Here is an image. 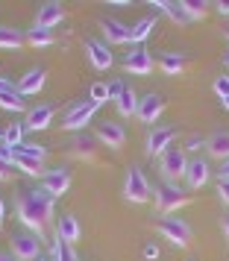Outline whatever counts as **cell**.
Wrapping results in <instances>:
<instances>
[{
  "label": "cell",
  "instance_id": "cell-32",
  "mask_svg": "<svg viewBox=\"0 0 229 261\" xmlns=\"http://www.w3.org/2000/svg\"><path fill=\"white\" fill-rule=\"evenodd\" d=\"M15 153L30 155V159H41V162H44V155H47V150H44L41 144H30V141H24L21 147H15Z\"/></svg>",
  "mask_w": 229,
  "mask_h": 261
},
{
  "label": "cell",
  "instance_id": "cell-45",
  "mask_svg": "<svg viewBox=\"0 0 229 261\" xmlns=\"http://www.w3.org/2000/svg\"><path fill=\"white\" fill-rule=\"evenodd\" d=\"M220 179H229V159L223 162V167H220Z\"/></svg>",
  "mask_w": 229,
  "mask_h": 261
},
{
  "label": "cell",
  "instance_id": "cell-12",
  "mask_svg": "<svg viewBox=\"0 0 229 261\" xmlns=\"http://www.w3.org/2000/svg\"><path fill=\"white\" fill-rule=\"evenodd\" d=\"M62 18H65L62 3H59V0H47V3H41V6H38L36 27H41V30H53L56 24H62Z\"/></svg>",
  "mask_w": 229,
  "mask_h": 261
},
{
  "label": "cell",
  "instance_id": "cell-7",
  "mask_svg": "<svg viewBox=\"0 0 229 261\" xmlns=\"http://www.w3.org/2000/svg\"><path fill=\"white\" fill-rule=\"evenodd\" d=\"M12 255L21 261H36L41 255V241L33 232H18L12 235Z\"/></svg>",
  "mask_w": 229,
  "mask_h": 261
},
{
  "label": "cell",
  "instance_id": "cell-17",
  "mask_svg": "<svg viewBox=\"0 0 229 261\" xmlns=\"http://www.w3.org/2000/svg\"><path fill=\"white\" fill-rule=\"evenodd\" d=\"M44 76H47V73L41 71V68H33V71H27L24 76H21V83H18V91H21V97L38 94V91L44 88Z\"/></svg>",
  "mask_w": 229,
  "mask_h": 261
},
{
  "label": "cell",
  "instance_id": "cell-50",
  "mask_svg": "<svg viewBox=\"0 0 229 261\" xmlns=\"http://www.w3.org/2000/svg\"><path fill=\"white\" fill-rule=\"evenodd\" d=\"M36 261H50V258H47V255H38V258H36Z\"/></svg>",
  "mask_w": 229,
  "mask_h": 261
},
{
  "label": "cell",
  "instance_id": "cell-18",
  "mask_svg": "<svg viewBox=\"0 0 229 261\" xmlns=\"http://www.w3.org/2000/svg\"><path fill=\"white\" fill-rule=\"evenodd\" d=\"M150 6H156L159 12H165L173 24H191L194 21L191 15L185 12V6H182V3H173V0H153Z\"/></svg>",
  "mask_w": 229,
  "mask_h": 261
},
{
  "label": "cell",
  "instance_id": "cell-2",
  "mask_svg": "<svg viewBox=\"0 0 229 261\" xmlns=\"http://www.w3.org/2000/svg\"><path fill=\"white\" fill-rule=\"evenodd\" d=\"M188 202V194L176 185V182H162V185H156V205H159V212L162 214H170V212H176V208H182Z\"/></svg>",
  "mask_w": 229,
  "mask_h": 261
},
{
  "label": "cell",
  "instance_id": "cell-51",
  "mask_svg": "<svg viewBox=\"0 0 229 261\" xmlns=\"http://www.w3.org/2000/svg\"><path fill=\"white\" fill-rule=\"evenodd\" d=\"M0 141H3V129H0Z\"/></svg>",
  "mask_w": 229,
  "mask_h": 261
},
{
  "label": "cell",
  "instance_id": "cell-52",
  "mask_svg": "<svg viewBox=\"0 0 229 261\" xmlns=\"http://www.w3.org/2000/svg\"><path fill=\"white\" fill-rule=\"evenodd\" d=\"M226 38H229V30H226Z\"/></svg>",
  "mask_w": 229,
  "mask_h": 261
},
{
  "label": "cell",
  "instance_id": "cell-1",
  "mask_svg": "<svg viewBox=\"0 0 229 261\" xmlns=\"http://www.w3.org/2000/svg\"><path fill=\"white\" fill-rule=\"evenodd\" d=\"M53 202H56V197L47 194L44 188L27 191L24 197L18 200V220H21L33 235L41 238L44 226H47L50 217H53Z\"/></svg>",
  "mask_w": 229,
  "mask_h": 261
},
{
  "label": "cell",
  "instance_id": "cell-34",
  "mask_svg": "<svg viewBox=\"0 0 229 261\" xmlns=\"http://www.w3.org/2000/svg\"><path fill=\"white\" fill-rule=\"evenodd\" d=\"M182 6H185V12L197 21V18H203L206 15V6H209V3H203V0H182Z\"/></svg>",
  "mask_w": 229,
  "mask_h": 261
},
{
  "label": "cell",
  "instance_id": "cell-10",
  "mask_svg": "<svg viewBox=\"0 0 229 261\" xmlns=\"http://www.w3.org/2000/svg\"><path fill=\"white\" fill-rule=\"evenodd\" d=\"M173 138H176V129H173V126H156V129L147 135V153L150 155H165L170 150Z\"/></svg>",
  "mask_w": 229,
  "mask_h": 261
},
{
  "label": "cell",
  "instance_id": "cell-29",
  "mask_svg": "<svg viewBox=\"0 0 229 261\" xmlns=\"http://www.w3.org/2000/svg\"><path fill=\"white\" fill-rule=\"evenodd\" d=\"M24 123H9V126H6V129H3V144H9V147H21V144H24Z\"/></svg>",
  "mask_w": 229,
  "mask_h": 261
},
{
  "label": "cell",
  "instance_id": "cell-27",
  "mask_svg": "<svg viewBox=\"0 0 229 261\" xmlns=\"http://www.w3.org/2000/svg\"><path fill=\"white\" fill-rule=\"evenodd\" d=\"M24 41H27V38L21 36V30H15V27H0V47L18 50Z\"/></svg>",
  "mask_w": 229,
  "mask_h": 261
},
{
  "label": "cell",
  "instance_id": "cell-25",
  "mask_svg": "<svg viewBox=\"0 0 229 261\" xmlns=\"http://www.w3.org/2000/svg\"><path fill=\"white\" fill-rule=\"evenodd\" d=\"M159 68L168 73V76H180L185 71V59H182L180 53H165L162 59H159Z\"/></svg>",
  "mask_w": 229,
  "mask_h": 261
},
{
  "label": "cell",
  "instance_id": "cell-26",
  "mask_svg": "<svg viewBox=\"0 0 229 261\" xmlns=\"http://www.w3.org/2000/svg\"><path fill=\"white\" fill-rule=\"evenodd\" d=\"M94 144H97V135H91V132H77L71 147L77 155H91L94 153Z\"/></svg>",
  "mask_w": 229,
  "mask_h": 261
},
{
  "label": "cell",
  "instance_id": "cell-13",
  "mask_svg": "<svg viewBox=\"0 0 229 261\" xmlns=\"http://www.w3.org/2000/svg\"><path fill=\"white\" fill-rule=\"evenodd\" d=\"M162 112H165V100H162L159 94H147V97L138 100V112H135V118L144 120V123H156Z\"/></svg>",
  "mask_w": 229,
  "mask_h": 261
},
{
  "label": "cell",
  "instance_id": "cell-16",
  "mask_svg": "<svg viewBox=\"0 0 229 261\" xmlns=\"http://www.w3.org/2000/svg\"><path fill=\"white\" fill-rule=\"evenodd\" d=\"M100 30H103V38H106L109 44H130V27H123L121 21L103 18L100 21Z\"/></svg>",
  "mask_w": 229,
  "mask_h": 261
},
{
  "label": "cell",
  "instance_id": "cell-36",
  "mask_svg": "<svg viewBox=\"0 0 229 261\" xmlns=\"http://www.w3.org/2000/svg\"><path fill=\"white\" fill-rule=\"evenodd\" d=\"M106 85H109V100H118V97L123 94V88H126L123 80H112V83H106Z\"/></svg>",
  "mask_w": 229,
  "mask_h": 261
},
{
  "label": "cell",
  "instance_id": "cell-39",
  "mask_svg": "<svg viewBox=\"0 0 229 261\" xmlns=\"http://www.w3.org/2000/svg\"><path fill=\"white\" fill-rule=\"evenodd\" d=\"M203 135H191L188 141H185V150H197V147H203Z\"/></svg>",
  "mask_w": 229,
  "mask_h": 261
},
{
  "label": "cell",
  "instance_id": "cell-31",
  "mask_svg": "<svg viewBox=\"0 0 229 261\" xmlns=\"http://www.w3.org/2000/svg\"><path fill=\"white\" fill-rule=\"evenodd\" d=\"M27 41H30L33 47H50V44H53V33H50V30H41V27H36V30H30Z\"/></svg>",
  "mask_w": 229,
  "mask_h": 261
},
{
  "label": "cell",
  "instance_id": "cell-5",
  "mask_svg": "<svg viewBox=\"0 0 229 261\" xmlns=\"http://www.w3.org/2000/svg\"><path fill=\"white\" fill-rule=\"evenodd\" d=\"M159 232L176 247H188L191 244V226L185 220H180V217H162L159 220Z\"/></svg>",
  "mask_w": 229,
  "mask_h": 261
},
{
  "label": "cell",
  "instance_id": "cell-37",
  "mask_svg": "<svg viewBox=\"0 0 229 261\" xmlns=\"http://www.w3.org/2000/svg\"><path fill=\"white\" fill-rule=\"evenodd\" d=\"M0 162H6V165L15 162V150L9 147V144H3V141H0Z\"/></svg>",
  "mask_w": 229,
  "mask_h": 261
},
{
  "label": "cell",
  "instance_id": "cell-40",
  "mask_svg": "<svg viewBox=\"0 0 229 261\" xmlns=\"http://www.w3.org/2000/svg\"><path fill=\"white\" fill-rule=\"evenodd\" d=\"M144 258H159V249L153 247V244H147L144 247Z\"/></svg>",
  "mask_w": 229,
  "mask_h": 261
},
{
  "label": "cell",
  "instance_id": "cell-21",
  "mask_svg": "<svg viewBox=\"0 0 229 261\" xmlns=\"http://www.w3.org/2000/svg\"><path fill=\"white\" fill-rule=\"evenodd\" d=\"M12 167H18V170H21V173H27V176H44V173H47L41 159H30V155H21V153H15Z\"/></svg>",
  "mask_w": 229,
  "mask_h": 261
},
{
  "label": "cell",
  "instance_id": "cell-49",
  "mask_svg": "<svg viewBox=\"0 0 229 261\" xmlns=\"http://www.w3.org/2000/svg\"><path fill=\"white\" fill-rule=\"evenodd\" d=\"M220 103H223V109H229V97H226V100H220Z\"/></svg>",
  "mask_w": 229,
  "mask_h": 261
},
{
  "label": "cell",
  "instance_id": "cell-4",
  "mask_svg": "<svg viewBox=\"0 0 229 261\" xmlns=\"http://www.w3.org/2000/svg\"><path fill=\"white\" fill-rule=\"evenodd\" d=\"M100 106H94L91 100H83V103H77V106H71L68 112H65V118H62V126L71 132H80L85 129V123H91V118H94V112Z\"/></svg>",
  "mask_w": 229,
  "mask_h": 261
},
{
  "label": "cell",
  "instance_id": "cell-14",
  "mask_svg": "<svg viewBox=\"0 0 229 261\" xmlns=\"http://www.w3.org/2000/svg\"><path fill=\"white\" fill-rule=\"evenodd\" d=\"M85 56H88V62L94 65L97 71L112 68V53H109V44L97 41V38H88V41H85Z\"/></svg>",
  "mask_w": 229,
  "mask_h": 261
},
{
  "label": "cell",
  "instance_id": "cell-23",
  "mask_svg": "<svg viewBox=\"0 0 229 261\" xmlns=\"http://www.w3.org/2000/svg\"><path fill=\"white\" fill-rule=\"evenodd\" d=\"M115 106H118V112H121L123 118H133L135 112H138V97H135L133 88H123V94L115 100Z\"/></svg>",
  "mask_w": 229,
  "mask_h": 261
},
{
  "label": "cell",
  "instance_id": "cell-33",
  "mask_svg": "<svg viewBox=\"0 0 229 261\" xmlns=\"http://www.w3.org/2000/svg\"><path fill=\"white\" fill-rule=\"evenodd\" d=\"M88 100L94 103V106H103L109 100V85L106 83H94L91 85V94H88Z\"/></svg>",
  "mask_w": 229,
  "mask_h": 261
},
{
  "label": "cell",
  "instance_id": "cell-28",
  "mask_svg": "<svg viewBox=\"0 0 229 261\" xmlns=\"http://www.w3.org/2000/svg\"><path fill=\"white\" fill-rule=\"evenodd\" d=\"M0 109H6V112H21V109H24L21 91H18V88H15V91H0Z\"/></svg>",
  "mask_w": 229,
  "mask_h": 261
},
{
  "label": "cell",
  "instance_id": "cell-30",
  "mask_svg": "<svg viewBox=\"0 0 229 261\" xmlns=\"http://www.w3.org/2000/svg\"><path fill=\"white\" fill-rule=\"evenodd\" d=\"M53 261H77V255H73V244L56 238V241H53Z\"/></svg>",
  "mask_w": 229,
  "mask_h": 261
},
{
  "label": "cell",
  "instance_id": "cell-38",
  "mask_svg": "<svg viewBox=\"0 0 229 261\" xmlns=\"http://www.w3.org/2000/svg\"><path fill=\"white\" fill-rule=\"evenodd\" d=\"M217 194H220V200L229 205V179H217Z\"/></svg>",
  "mask_w": 229,
  "mask_h": 261
},
{
  "label": "cell",
  "instance_id": "cell-8",
  "mask_svg": "<svg viewBox=\"0 0 229 261\" xmlns=\"http://www.w3.org/2000/svg\"><path fill=\"white\" fill-rule=\"evenodd\" d=\"M97 141H103L106 147L112 150H121L123 144H126V129H123L121 123H115V120H103V123H97Z\"/></svg>",
  "mask_w": 229,
  "mask_h": 261
},
{
  "label": "cell",
  "instance_id": "cell-48",
  "mask_svg": "<svg viewBox=\"0 0 229 261\" xmlns=\"http://www.w3.org/2000/svg\"><path fill=\"white\" fill-rule=\"evenodd\" d=\"M223 65H226V68H229V50H226V53H223Z\"/></svg>",
  "mask_w": 229,
  "mask_h": 261
},
{
  "label": "cell",
  "instance_id": "cell-46",
  "mask_svg": "<svg viewBox=\"0 0 229 261\" xmlns=\"http://www.w3.org/2000/svg\"><path fill=\"white\" fill-rule=\"evenodd\" d=\"M223 235H226V241H229V214L223 217Z\"/></svg>",
  "mask_w": 229,
  "mask_h": 261
},
{
  "label": "cell",
  "instance_id": "cell-9",
  "mask_svg": "<svg viewBox=\"0 0 229 261\" xmlns=\"http://www.w3.org/2000/svg\"><path fill=\"white\" fill-rule=\"evenodd\" d=\"M41 188L47 191V194H53V197H62L65 191L71 188V170L68 167H53V170H47L41 176Z\"/></svg>",
  "mask_w": 229,
  "mask_h": 261
},
{
  "label": "cell",
  "instance_id": "cell-44",
  "mask_svg": "<svg viewBox=\"0 0 229 261\" xmlns=\"http://www.w3.org/2000/svg\"><path fill=\"white\" fill-rule=\"evenodd\" d=\"M3 214H6V202H3V194H0V229H3Z\"/></svg>",
  "mask_w": 229,
  "mask_h": 261
},
{
  "label": "cell",
  "instance_id": "cell-20",
  "mask_svg": "<svg viewBox=\"0 0 229 261\" xmlns=\"http://www.w3.org/2000/svg\"><path fill=\"white\" fill-rule=\"evenodd\" d=\"M185 182H188V188H203L206 182H209V165H206L203 159H191L188 162V170H185Z\"/></svg>",
  "mask_w": 229,
  "mask_h": 261
},
{
  "label": "cell",
  "instance_id": "cell-11",
  "mask_svg": "<svg viewBox=\"0 0 229 261\" xmlns=\"http://www.w3.org/2000/svg\"><path fill=\"white\" fill-rule=\"evenodd\" d=\"M123 71L135 73V76H147L153 71V56L144 47H133L126 53V59H123Z\"/></svg>",
  "mask_w": 229,
  "mask_h": 261
},
{
  "label": "cell",
  "instance_id": "cell-22",
  "mask_svg": "<svg viewBox=\"0 0 229 261\" xmlns=\"http://www.w3.org/2000/svg\"><path fill=\"white\" fill-rule=\"evenodd\" d=\"M206 147H209V153L215 155V159H229V132H215L212 138H206Z\"/></svg>",
  "mask_w": 229,
  "mask_h": 261
},
{
  "label": "cell",
  "instance_id": "cell-43",
  "mask_svg": "<svg viewBox=\"0 0 229 261\" xmlns=\"http://www.w3.org/2000/svg\"><path fill=\"white\" fill-rule=\"evenodd\" d=\"M215 6H217V12L220 15H229V0H217Z\"/></svg>",
  "mask_w": 229,
  "mask_h": 261
},
{
  "label": "cell",
  "instance_id": "cell-15",
  "mask_svg": "<svg viewBox=\"0 0 229 261\" xmlns=\"http://www.w3.org/2000/svg\"><path fill=\"white\" fill-rule=\"evenodd\" d=\"M53 115H56V109H53V106H36V109H30V112H27L24 126L30 132H41V129H47L50 123H53Z\"/></svg>",
  "mask_w": 229,
  "mask_h": 261
},
{
  "label": "cell",
  "instance_id": "cell-47",
  "mask_svg": "<svg viewBox=\"0 0 229 261\" xmlns=\"http://www.w3.org/2000/svg\"><path fill=\"white\" fill-rule=\"evenodd\" d=\"M0 261H12V255L9 252H0Z\"/></svg>",
  "mask_w": 229,
  "mask_h": 261
},
{
  "label": "cell",
  "instance_id": "cell-6",
  "mask_svg": "<svg viewBox=\"0 0 229 261\" xmlns=\"http://www.w3.org/2000/svg\"><path fill=\"white\" fill-rule=\"evenodd\" d=\"M159 167H162V176L168 179V182H173V179L185 176V170H188V159H185V150H180V147H170L168 153L162 155Z\"/></svg>",
  "mask_w": 229,
  "mask_h": 261
},
{
  "label": "cell",
  "instance_id": "cell-19",
  "mask_svg": "<svg viewBox=\"0 0 229 261\" xmlns=\"http://www.w3.org/2000/svg\"><path fill=\"white\" fill-rule=\"evenodd\" d=\"M83 235V229H80V220L73 217V214H62L59 223H56V238L62 241H68V244H77Z\"/></svg>",
  "mask_w": 229,
  "mask_h": 261
},
{
  "label": "cell",
  "instance_id": "cell-42",
  "mask_svg": "<svg viewBox=\"0 0 229 261\" xmlns=\"http://www.w3.org/2000/svg\"><path fill=\"white\" fill-rule=\"evenodd\" d=\"M0 91H15V83H9L6 76H0Z\"/></svg>",
  "mask_w": 229,
  "mask_h": 261
},
{
  "label": "cell",
  "instance_id": "cell-35",
  "mask_svg": "<svg viewBox=\"0 0 229 261\" xmlns=\"http://www.w3.org/2000/svg\"><path fill=\"white\" fill-rule=\"evenodd\" d=\"M215 94L220 97V100H226L229 97V76H217L215 80Z\"/></svg>",
  "mask_w": 229,
  "mask_h": 261
},
{
  "label": "cell",
  "instance_id": "cell-3",
  "mask_svg": "<svg viewBox=\"0 0 229 261\" xmlns=\"http://www.w3.org/2000/svg\"><path fill=\"white\" fill-rule=\"evenodd\" d=\"M150 194H153V188H150V182H147L144 170H141V167H130L126 182H123V197L138 205V202L150 200Z\"/></svg>",
  "mask_w": 229,
  "mask_h": 261
},
{
  "label": "cell",
  "instance_id": "cell-41",
  "mask_svg": "<svg viewBox=\"0 0 229 261\" xmlns=\"http://www.w3.org/2000/svg\"><path fill=\"white\" fill-rule=\"evenodd\" d=\"M12 173V165H6V162H0V179H9Z\"/></svg>",
  "mask_w": 229,
  "mask_h": 261
},
{
  "label": "cell",
  "instance_id": "cell-24",
  "mask_svg": "<svg viewBox=\"0 0 229 261\" xmlns=\"http://www.w3.org/2000/svg\"><path fill=\"white\" fill-rule=\"evenodd\" d=\"M153 27H156V18H141V21L130 30V44H141V41H147L150 33H153Z\"/></svg>",
  "mask_w": 229,
  "mask_h": 261
}]
</instances>
